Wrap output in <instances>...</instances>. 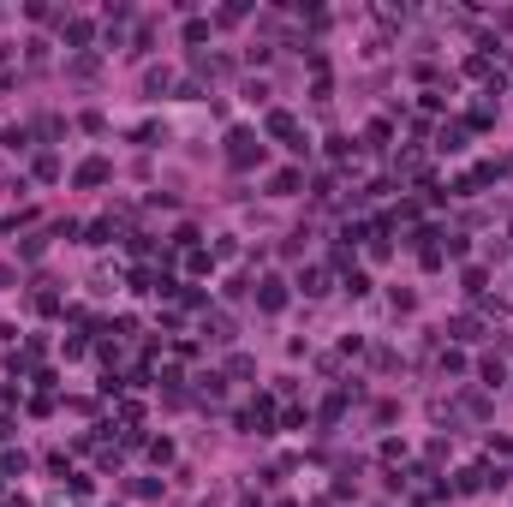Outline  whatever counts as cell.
Masks as SVG:
<instances>
[{"label":"cell","mask_w":513,"mask_h":507,"mask_svg":"<svg viewBox=\"0 0 513 507\" xmlns=\"http://www.w3.org/2000/svg\"><path fill=\"white\" fill-rule=\"evenodd\" d=\"M251 155H257V137H251V132H233V162H251Z\"/></svg>","instance_id":"cell-1"}]
</instances>
